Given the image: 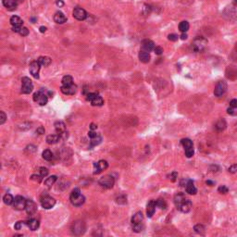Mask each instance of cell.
<instances>
[{
    "label": "cell",
    "mask_w": 237,
    "mask_h": 237,
    "mask_svg": "<svg viewBox=\"0 0 237 237\" xmlns=\"http://www.w3.org/2000/svg\"><path fill=\"white\" fill-rule=\"evenodd\" d=\"M55 204H56V200L49 195H45L41 198V205L45 209L52 208L55 206Z\"/></svg>",
    "instance_id": "cell-8"
},
{
    "label": "cell",
    "mask_w": 237,
    "mask_h": 237,
    "mask_svg": "<svg viewBox=\"0 0 237 237\" xmlns=\"http://www.w3.org/2000/svg\"><path fill=\"white\" fill-rule=\"evenodd\" d=\"M36 209H37V207L35 205V203L33 201V200H27L26 201V206H25V210L27 212V214L29 215H33L36 212Z\"/></svg>",
    "instance_id": "cell-18"
},
{
    "label": "cell",
    "mask_w": 237,
    "mask_h": 237,
    "mask_svg": "<svg viewBox=\"0 0 237 237\" xmlns=\"http://www.w3.org/2000/svg\"><path fill=\"white\" fill-rule=\"evenodd\" d=\"M207 45V40L203 36H197L192 43V50L194 52H201L203 51L206 45Z\"/></svg>",
    "instance_id": "cell-2"
},
{
    "label": "cell",
    "mask_w": 237,
    "mask_h": 237,
    "mask_svg": "<svg viewBox=\"0 0 237 237\" xmlns=\"http://www.w3.org/2000/svg\"><path fill=\"white\" fill-rule=\"evenodd\" d=\"M26 201L25 198L20 196V195H18L14 198V201H13V207L17 210H22V209H25V206H26Z\"/></svg>",
    "instance_id": "cell-9"
},
{
    "label": "cell",
    "mask_w": 237,
    "mask_h": 237,
    "mask_svg": "<svg viewBox=\"0 0 237 237\" xmlns=\"http://www.w3.org/2000/svg\"><path fill=\"white\" fill-rule=\"evenodd\" d=\"M185 190L186 192L188 193L189 195H195L197 193V189L196 187L194 184V182L192 180H188L185 182Z\"/></svg>",
    "instance_id": "cell-17"
},
{
    "label": "cell",
    "mask_w": 237,
    "mask_h": 237,
    "mask_svg": "<svg viewBox=\"0 0 237 237\" xmlns=\"http://www.w3.org/2000/svg\"><path fill=\"white\" fill-rule=\"evenodd\" d=\"M3 201H4V203H5L6 205H8V206L12 205V204H13V201H14V197L12 196L10 194H7V195H5L4 197H3Z\"/></svg>",
    "instance_id": "cell-33"
},
{
    "label": "cell",
    "mask_w": 237,
    "mask_h": 237,
    "mask_svg": "<svg viewBox=\"0 0 237 237\" xmlns=\"http://www.w3.org/2000/svg\"><path fill=\"white\" fill-rule=\"evenodd\" d=\"M218 192L220 193V194H227L229 192V189L227 188L225 185H221L218 188Z\"/></svg>",
    "instance_id": "cell-41"
},
{
    "label": "cell",
    "mask_w": 237,
    "mask_h": 237,
    "mask_svg": "<svg viewBox=\"0 0 237 237\" xmlns=\"http://www.w3.org/2000/svg\"><path fill=\"white\" fill-rule=\"evenodd\" d=\"M227 112H228L230 115H235V114H236L235 112H234V108H229L227 109Z\"/></svg>",
    "instance_id": "cell-55"
},
{
    "label": "cell",
    "mask_w": 237,
    "mask_h": 237,
    "mask_svg": "<svg viewBox=\"0 0 237 237\" xmlns=\"http://www.w3.org/2000/svg\"><path fill=\"white\" fill-rule=\"evenodd\" d=\"M33 101L38 103L40 106H45L47 104L48 97H47V95L45 93V89H41L40 91L36 92L33 95Z\"/></svg>",
    "instance_id": "cell-3"
},
{
    "label": "cell",
    "mask_w": 237,
    "mask_h": 237,
    "mask_svg": "<svg viewBox=\"0 0 237 237\" xmlns=\"http://www.w3.org/2000/svg\"><path fill=\"white\" fill-rule=\"evenodd\" d=\"M91 102V104H92V106H102L103 104H104V100H103V98L99 95H96L92 100L90 101Z\"/></svg>",
    "instance_id": "cell-30"
},
{
    "label": "cell",
    "mask_w": 237,
    "mask_h": 237,
    "mask_svg": "<svg viewBox=\"0 0 237 237\" xmlns=\"http://www.w3.org/2000/svg\"><path fill=\"white\" fill-rule=\"evenodd\" d=\"M57 179H58L57 176L52 175V176H50V177H48V178L45 181V184L47 187H51V186L56 182Z\"/></svg>",
    "instance_id": "cell-34"
},
{
    "label": "cell",
    "mask_w": 237,
    "mask_h": 237,
    "mask_svg": "<svg viewBox=\"0 0 237 237\" xmlns=\"http://www.w3.org/2000/svg\"><path fill=\"white\" fill-rule=\"evenodd\" d=\"M62 85H70L73 83V79L70 75H66L62 78Z\"/></svg>",
    "instance_id": "cell-36"
},
{
    "label": "cell",
    "mask_w": 237,
    "mask_h": 237,
    "mask_svg": "<svg viewBox=\"0 0 237 237\" xmlns=\"http://www.w3.org/2000/svg\"><path fill=\"white\" fill-rule=\"evenodd\" d=\"M229 172H231V173H236L237 172V164H233V165H232L230 168H229Z\"/></svg>",
    "instance_id": "cell-48"
},
{
    "label": "cell",
    "mask_w": 237,
    "mask_h": 237,
    "mask_svg": "<svg viewBox=\"0 0 237 237\" xmlns=\"http://www.w3.org/2000/svg\"><path fill=\"white\" fill-rule=\"evenodd\" d=\"M138 57H139L140 61L143 62V63H148V62L150 61V54H149V52L141 50Z\"/></svg>",
    "instance_id": "cell-25"
},
{
    "label": "cell",
    "mask_w": 237,
    "mask_h": 237,
    "mask_svg": "<svg viewBox=\"0 0 237 237\" xmlns=\"http://www.w3.org/2000/svg\"><path fill=\"white\" fill-rule=\"evenodd\" d=\"M42 176L41 175H32V177H31V179L32 180H34V181H37L38 182H40L41 181H42Z\"/></svg>",
    "instance_id": "cell-50"
},
{
    "label": "cell",
    "mask_w": 237,
    "mask_h": 237,
    "mask_svg": "<svg viewBox=\"0 0 237 237\" xmlns=\"http://www.w3.org/2000/svg\"><path fill=\"white\" fill-rule=\"evenodd\" d=\"M154 51L157 55H161L162 53H163V48L160 47V46H156L155 49H154Z\"/></svg>",
    "instance_id": "cell-47"
},
{
    "label": "cell",
    "mask_w": 237,
    "mask_h": 237,
    "mask_svg": "<svg viewBox=\"0 0 237 237\" xmlns=\"http://www.w3.org/2000/svg\"><path fill=\"white\" fill-rule=\"evenodd\" d=\"M144 220V215L142 212H137V213H135L133 218H132V223L133 224H137V223H141L143 222Z\"/></svg>",
    "instance_id": "cell-26"
},
{
    "label": "cell",
    "mask_w": 237,
    "mask_h": 237,
    "mask_svg": "<svg viewBox=\"0 0 237 237\" xmlns=\"http://www.w3.org/2000/svg\"><path fill=\"white\" fill-rule=\"evenodd\" d=\"M43 158L49 161V160H51L53 158V153L49 150V149H45V150L43 152Z\"/></svg>",
    "instance_id": "cell-35"
},
{
    "label": "cell",
    "mask_w": 237,
    "mask_h": 237,
    "mask_svg": "<svg viewBox=\"0 0 237 237\" xmlns=\"http://www.w3.org/2000/svg\"><path fill=\"white\" fill-rule=\"evenodd\" d=\"M54 20H55L56 23L62 24V23H64V22L67 21V18L61 11H58V12H56L55 15H54Z\"/></svg>",
    "instance_id": "cell-22"
},
{
    "label": "cell",
    "mask_w": 237,
    "mask_h": 237,
    "mask_svg": "<svg viewBox=\"0 0 237 237\" xmlns=\"http://www.w3.org/2000/svg\"><path fill=\"white\" fill-rule=\"evenodd\" d=\"M230 107L232 108H237V99H232V100H231Z\"/></svg>",
    "instance_id": "cell-51"
},
{
    "label": "cell",
    "mask_w": 237,
    "mask_h": 237,
    "mask_svg": "<svg viewBox=\"0 0 237 237\" xmlns=\"http://www.w3.org/2000/svg\"><path fill=\"white\" fill-rule=\"evenodd\" d=\"M185 200H186V197H185L184 194H182V193H178L175 195V196H174V204H175L177 208H179L181 207V205Z\"/></svg>",
    "instance_id": "cell-21"
},
{
    "label": "cell",
    "mask_w": 237,
    "mask_h": 237,
    "mask_svg": "<svg viewBox=\"0 0 237 237\" xmlns=\"http://www.w3.org/2000/svg\"><path fill=\"white\" fill-rule=\"evenodd\" d=\"M156 201L154 200H151L147 203V206H146V215L148 218H151L154 213H155V210H156Z\"/></svg>",
    "instance_id": "cell-19"
},
{
    "label": "cell",
    "mask_w": 237,
    "mask_h": 237,
    "mask_svg": "<svg viewBox=\"0 0 237 237\" xmlns=\"http://www.w3.org/2000/svg\"><path fill=\"white\" fill-rule=\"evenodd\" d=\"M181 144L183 145L184 147V151H185V155L187 157H192L194 156V147H193V142L188 139V138H185V139H182L181 141Z\"/></svg>",
    "instance_id": "cell-4"
},
{
    "label": "cell",
    "mask_w": 237,
    "mask_h": 237,
    "mask_svg": "<svg viewBox=\"0 0 237 237\" xmlns=\"http://www.w3.org/2000/svg\"><path fill=\"white\" fill-rule=\"evenodd\" d=\"M47 174H48V170L46 168H40V175L43 178L47 176Z\"/></svg>",
    "instance_id": "cell-45"
},
{
    "label": "cell",
    "mask_w": 237,
    "mask_h": 237,
    "mask_svg": "<svg viewBox=\"0 0 237 237\" xmlns=\"http://www.w3.org/2000/svg\"><path fill=\"white\" fill-rule=\"evenodd\" d=\"M114 182H115V180L111 175L103 176L102 178H100V180H99V182H98V183L100 184L102 187H104V188H106V189L112 188L113 185H114Z\"/></svg>",
    "instance_id": "cell-6"
},
{
    "label": "cell",
    "mask_w": 237,
    "mask_h": 237,
    "mask_svg": "<svg viewBox=\"0 0 237 237\" xmlns=\"http://www.w3.org/2000/svg\"><path fill=\"white\" fill-rule=\"evenodd\" d=\"M26 224H27V226L30 228V230H32V231H35L39 227V221L35 219H31L30 220H28L26 222Z\"/></svg>",
    "instance_id": "cell-27"
},
{
    "label": "cell",
    "mask_w": 237,
    "mask_h": 237,
    "mask_svg": "<svg viewBox=\"0 0 237 237\" xmlns=\"http://www.w3.org/2000/svg\"><path fill=\"white\" fill-rule=\"evenodd\" d=\"M189 22L188 21H186V20H183L182 21L180 24H179V30L182 32V33H186L187 31L189 30Z\"/></svg>",
    "instance_id": "cell-32"
},
{
    "label": "cell",
    "mask_w": 237,
    "mask_h": 237,
    "mask_svg": "<svg viewBox=\"0 0 237 237\" xmlns=\"http://www.w3.org/2000/svg\"><path fill=\"white\" fill-rule=\"evenodd\" d=\"M178 35L177 34H174V33H171V34H169L168 35V39L170 40V41H173V42H175V41H177L178 40Z\"/></svg>",
    "instance_id": "cell-44"
},
{
    "label": "cell",
    "mask_w": 237,
    "mask_h": 237,
    "mask_svg": "<svg viewBox=\"0 0 237 237\" xmlns=\"http://www.w3.org/2000/svg\"><path fill=\"white\" fill-rule=\"evenodd\" d=\"M98 134L97 133H95V132H93V131H90L89 133H88V136L90 137V138L92 139V138H95V137H96Z\"/></svg>",
    "instance_id": "cell-53"
},
{
    "label": "cell",
    "mask_w": 237,
    "mask_h": 237,
    "mask_svg": "<svg viewBox=\"0 0 237 237\" xmlns=\"http://www.w3.org/2000/svg\"><path fill=\"white\" fill-rule=\"evenodd\" d=\"M60 90L64 95H74L77 92V85L74 83L70 85H62Z\"/></svg>",
    "instance_id": "cell-12"
},
{
    "label": "cell",
    "mask_w": 237,
    "mask_h": 237,
    "mask_svg": "<svg viewBox=\"0 0 237 237\" xmlns=\"http://www.w3.org/2000/svg\"><path fill=\"white\" fill-rule=\"evenodd\" d=\"M37 61L39 62V64L43 67H47L50 65L51 63V58H48V57H40L38 59H37Z\"/></svg>",
    "instance_id": "cell-29"
},
{
    "label": "cell",
    "mask_w": 237,
    "mask_h": 237,
    "mask_svg": "<svg viewBox=\"0 0 237 237\" xmlns=\"http://www.w3.org/2000/svg\"><path fill=\"white\" fill-rule=\"evenodd\" d=\"M6 120H7L6 114L4 113V111H1V112H0V124H1V125H2V124H4Z\"/></svg>",
    "instance_id": "cell-43"
},
{
    "label": "cell",
    "mask_w": 237,
    "mask_h": 237,
    "mask_svg": "<svg viewBox=\"0 0 237 237\" xmlns=\"http://www.w3.org/2000/svg\"><path fill=\"white\" fill-rule=\"evenodd\" d=\"M55 128H56V131L58 133V134L60 136V138L62 137H66L67 135V132H66V127H65V124L64 122L62 121H57L55 123Z\"/></svg>",
    "instance_id": "cell-14"
},
{
    "label": "cell",
    "mask_w": 237,
    "mask_h": 237,
    "mask_svg": "<svg viewBox=\"0 0 237 237\" xmlns=\"http://www.w3.org/2000/svg\"><path fill=\"white\" fill-rule=\"evenodd\" d=\"M63 5H64V2L62 1V0H58V1H57V6H58L59 8L62 7Z\"/></svg>",
    "instance_id": "cell-56"
},
{
    "label": "cell",
    "mask_w": 237,
    "mask_h": 237,
    "mask_svg": "<svg viewBox=\"0 0 237 237\" xmlns=\"http://www.w3.org/2000/svg\"><path fill=\"white\" fill-rule=\"evenodd\" d=\"M94 167H95L94 173L98 174L108 168V162L106 160H99L98 162H95V163L94 164Z\"/></svg>",
    "instance_id": "cell-15"
},
{
    "label": "cell",
    "mask_w": 237,
    "mask_h": 237,
    "mask_svg": "<svg viewBox=\"0 0 237 237\" xmlns=\"http://www.w3.org/2000/svg\"><path fill=\"white\" fill-rule=\"evenodd\" d=\"M156 206L157 207H159L160 209H166V207H167V204H166L165 200H163V199H161V198L157 199V200L156 201Z\"/></svg>",
    "instance_id": "cell-38"
},
{
    "label": "cell",
    "mask_w": 237,
    "mask_h": 237,
    "mask_svg": "<svg viewBox=\"0 0 237 237\" xmlns=\"http://www.w3.org/2000/svg\"><path fill=\"white\" fill-rule=\"evenodd\" d=\"M19 33L20 35H22V36H27L29 34V30L26 27H21V29H20Z\"/></svg>",
    "instance_id": "cell-42"
},
{
    "label": "cell",
    "mask_w": 237,
    "mask_h": 237,
    "mask_svg": "<svg viewBox=\"0 0 237 237\" xmlns=\"http://www.w3.org/2000/svg\"><path fill=\"white\" fill-rule=\"evenodd\" d=\"M60 139V136L58 134H50L46 137V142L49 145H54L57 144Z\"/></svg>",
    "instance_id": "cell-28"
},
{
    "label": "cell",
    "mask_w": 237,
    "mask_h": 237,
    "mask_svg": "<svg viewBox=\"0 0 237 237\" xmlns=\"http://www.w3.org/2000/svg\"><path fill=\"white\" fill-rule=\"evenodd\" d=\"M227 83L224 81H219L215 86V90H214V95L218 97L222 96L227 91Z\"/></svg>",
    "instance_id": "cell-7"
},
{
    "label": "cell",
    "mask_w": 237,
    "mask_h": 237,
    "mask_svg": "<svg viewBox=\"0 0 237 237\" xmlns=\"http://www.w3.org/2000/svg\"><path fill=\"white\" fill-rule=\"evenodd\" d=\"M40 64L38 61H33L30 64V73L35 78L38 79L39 78V70H40Z\"/></svg>",
    "instance_id": "cell-11"
},
{
    "label": "cell",
    "mask_w": 237,
    "mask_h": 237,
    "mask_svg": "<svg viewBox=\"0 0 237 237\" xmlns=\"http://www.w3.org/2000/svg\"><path fill=\"white\" fill-rule=\"evenodd\" d=\"M101 140H102V138L99 135H97L96 137H95V138H92L91 139V146H95L98 144H100Z\"/></svg>",
    "instance_id": "cell-40"
},
{
    "label": "cell",
    "mask_w": 237,
    "mask_h": 237,
    "mask_svg": "<svg viewBox=\"0 0 237 237\" xmlns=\"http://www.w3.org/2000/svg\"><path fill=\"white\" fill-rule=\"evenodd\" d=\"M192 208V202L190 199H187L186 198V200L181 205V207L178 208L180 211H182V213H188V212L191 210Z\"/></svg>",
    "instance_id": "cell-20"
},
{
    "label": "cell",
    "mask_w": 237,
    "mask_h": 237,
    "mask_svg": "<svg viewBox=\"0 0 237 237\" xmlns=\"http://www.w3.org/2000/svg\"><path fill=\"white\" fill-rule=\"evenodd\" d=\"M155 44L153 41L149 40V39H145L142 42V50L146 51V52H151L152 50L155 49Z\"/></svg>",
    "instance_id": "cell-16"
},
{
    "label": "cell",
    "mask_w": 237,
    "mask_h": 237,
    "mask_svg": "<svg viewBox=\"0 0 237 237\" xmlns=\"http://www.w3.org/2000/svg\"><path fill=\"white\" fill-rule=\"evenodd\" d=\"M84 230H85V225L83 221H76L72 224L71 232L73 234L80 235L84 232Z\"/></svg>",
    "instance_id": "cell-10"
},
{
    "label": "cell",
    "mask_w": 237,
    "mask_h": 237,
    "mask_svg": "<svg viewBox=\"0 0 237 237\" xmlns=\"http://www.w3.org/2000/svg\"><path fill=\"white\" fill-rule=\"evenodd\" d=\"M235 50H236V52H235V53L237 54V45H236V47H235Z\"/></svg>",
    "instance_id": "cell-62"
},
{
    "label": "cell",
    "mask_w": 237,
    "mask_h": 237,
    "mask_svg": "<svg viewBox=\"0 0 237 237\" xmlns=\"http://www.w3.org/2000/svg\"><path fill=\"white\" fill-rule=\"evenodd\" d=\"M33 89V85L30 78L23 77L21 79V93L22 94H30Z\"/></svg>",
    "instance_id": "cell-5"
},
{
    "label": "cell",
    "mask_w": 237,
    "mask_h": 237,
    "mask_svg": "<svg viewBox=\"0 0 237 237\" xmlns=\"http://www.w3.org/2000/svg\"><path fill=\"white\" fill-rule=\"evenodd\" d=\"M70 200L71 202V204L75 207H80L82 206L84 201H85V197L81 194V191L79 188H75L73 189L71 194H70Z\"/></svg>",
    "instance_id": "cell-1"
},
{
    "label": "cell",
    "mask_w": 237,
    "mask_h": 237,
    "mask_svg": "<svg viewBox=\"0 0 237 237\" xmlns=\"http://www.w3.org/2000/svg\"><path fill=\"white\" fill-rule=\"evenodd\" d=\"M23 225H24V222H23V221H18V222L15 224V229L19 231V230L21 229V227H22Z\"/></svg>",
    "instance_id": "cell-49"
},
{
    "label": "cell",
    "mask_w": 237,
    "mask_h": 237,
    "mask_svg": "<svg viewBox=\"0 0 237 237\" xmlns=\"http://www.w3.org/2000/svg\"><path fill=\"white\" fill-rule=\"evenodd\" d=\"M10 23L12 26H21L23 23V20L18 16H12L10 18Z\"/></svg>",
    "instance_id": "cell-31"
},
{
    "label": "cell",
    "mask_w": 237,
    "mask_h": 237,
    "mask_svg": "<svg viewBox=\"0 0 237 237\" xmlns=\"http://www.w3.org/2000/svg\"><path fill=\"white\" fill-rule=\"evenodd\" d=\"M3 5L9 10H14L17 8L18 0H3Z\"/></svg>",
    "instance_id": "cell-23"
},
{
    "label": "cell",
    "mask_w": 237,
    "mask_h": 237,
    "mask_svg": "<svg viewBox=\"0 0 237 237\" xmlns=\"http://www.w3.org/2000/svg\"><path fill=\"white\" fill-rule=\"evenodd\" d=\"M20 29H21V26H12V31L15 33H20Z\"/></svg>",
    "instance_id": "cell-54"
},
{
    "label": "cell",
    "mask_w": 237,
    "mask_h": 237,
    "mask_svg": "<svg viewBox=\"0 0 237 237\" xmlns=\"http://www.w3.org/2000/svg\"><path fill=\"white\" fill-rule=\"evenodd\" d=\"M169 177H170V179L171 182H175L176 179H177V177H178V173L174 171V172H172V173L170 174Z\"/></svg>",
    "instance_id": "cell-46"
},
{
    "label": "cell",
    "mask_w": 237,
    "mask_h": 237,
    "mask_svg": "<svg viewBox=\"0 0 237 237\" xmlns=\"http://www.w3.org/2000/svg\"><path fill=\"white\" fill-rule=\"evenodd\" d=\"M226 127H227V122H226V120H224V119L219 120L216 122V124H215V129H216L218 132H222V131H224V130L226 129Z\"/></svg>",
    "instance_id": "cell-24"
},
{
    "label": "cell",
    "mask_w": 237,
    "mask_h": 237,
    "mask_svg": "<svg viewBox=\"0 0 237 237\" xmlns=\"http://www.w3.org/2000/svg\"><path fill=\"white\" fill-rule=\"evenodd\" d=\"M39 30H40V32H41V33H45V32L46 31V28H45V27H44V26H41V27L39 28Z\"/></svg>",
    "instance_id": "cell-59"
},
{
    "label": "cell",
    "mask_w": 237,
    "mask_h": 237,
    "mask_svg": "<svg viewBox=\"0 0 237 237\" xmlns=\"http://www.w3.org/2000/svg\"><path fill=\"white\" fill-rule=\"evenodd\" d=\"M206 182H207V184H209L210 186L214 185V182H211V181H209V180H208V181H207Z\"/></svg>",
    "instance_id": "cell-60"
},
{
    "label": "cell",
    "mask_w": 237,
    "mask_h": 237,
    "mask_svg": "<svg viewBox=\"0 0 237 237\" xmlns=\"http://www.w3.org/2000/svg\"><path fill=\"white\" fill-rule=\"evenodd\" d=\"M73 17L78 20H84L87 17V13L82 8H75L73 10Z\"/></svg>",
    "instance_id": "cell-13"
},
{
    "label": "cell",
    "mask_w": 237,
    "mask_h": 237,
    "mask_svg": "<svg viewBox=\"0 0 237 237\" xmlns=\"http://www.w3.org/2000/svg\"><path fill=\"white\" fill-rule=\"evenodd\" d=\"M144 229V224L143 222L141 223H137V224H133V231L135 232H140Z\"/></svg>",
    "instance_id": "cell-39"
},
{
    "label": "cell",
    "mask_w": 237,
    "mask_h": 237,
    "mask_svg": "<svg viewBox=\"0 0 237 237\" xmlns=\"http://www.w3.org/2000/svg\"><path fill=\"white\" fill-rule=\"evenodd\" d=\"M90 128H91V131H94V130H95L96 128H97V126L95 125V124H91V126H90Z\"/></svg>",
    "instance_id": "cell-58"
},
{
    "label": "cell",
    "mask_w": 237,
    "mask_h": 237,
    "mask_svg": "<svg viewBox=\"0 0 237 237\" xmlns=\"http://www.w3.org/2000/svg\"><path fill=\"white\" fill-rule=\"evenodd\" d=\"M233 4H234V6H235V7H237V0H234Z\"/></svg>",
    "instance_id": "cell-61"
},
{
    "label": "cell",
    "mask_w": 237,
    "mask_h": 237,
    "mask_svg": "<svg viewBox=\"0 0 237 237\" xmlns=\"http://www.w3.org/2000/svg\"><path fill=\"white\" fill-rule=\"evenodd\" d=\"M187 37H188V36H187V34H186L185 33H182V35H181V39H182V40H186Z\"/></svg>",
    "instance_id": "cell-57"
},
{
    "label": "cell",
    "mask_w": 237,
    "mask_h": 237,
    "mask_svg": "<svg viewBox=\"0 0 237 237\" xmlns=\"http://www.w3.org/2000/svg\"><path fill=\"white\" fill-rule=\"evenodd\" d=\"M194 230L195 232H197L199 234H204L206 232V227L204 225H202V224H197V225L195 226Z\"/></svg>",
    "instance_id": "cell-37"
},
{
    "label": "cell",
    "mask_w": 237,
    "mask_h": 237,
    "mask_svg": "<svg viewBox=\"0 0 237 237\" xmlns=\"http://www.w3.org/2000/svg\"><path fill=\"white\" fill-rule=\"evenodd\" d=\"M36 133H39V134H44V133H45V128H44L43 126H40L38 129L36 130Z\"/></svg>",
    "instance_id": "cell-52"
}]
</instances>
